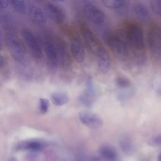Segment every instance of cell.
<instances>
[{
  "label": "cell",
  "instance_id": "10",
  "mask_svg": "<svg viewBox=\"0 0 161 161\" xmlns=\"http://www.w3.org/2000/svg\"><path fill=\"white\" fill-rule=\"evenodd\" d=\"M78 116L79 121L89 128L97 129L101 127L103 125V120L101 116L92 111H80Z\"/></svg>",
  "mask_w": 161,
  "mask_h": 161
},
{
  "label": "cell",
  "instance_id": "25",
  "mask_svg": "<svg viewBox=\"0 0 161 161\" xmlns=\"http://www.w3.org/2000/svg\"><path fill=\"white\" fill-rule=\"evenodd\" d=\"M49 108V101L47 98L42 97L39 99L38 103V109L42 114H46Z\"/></svg>",
  "mask_w": 161,
  "mask_h": 161
},
{
  "label": "cell",
  "instance_id": "28",
  "mask_svg": "<svg viewBox=\"0 0 161 161\" xmlns=\"http://www.w3.org/2000/svg\"><path fill=\"white\" fill-rule=\"evenodd\" d=\"M10 4V1L8 0H1L0 1V9H5Z\"/></svg>",
  "mask_w": 161,
  "mask_h": 161
},
{
  "label": "cell",
  "instance_id": "9",
  "mask_svg": "<svg viewBox=\"0 0 161 161\" xmlns=\"http://www.w3.org/2000/svg\"><path fill=\"white\" fill-rule=\"evenodd\" d=\"M79 30L81 36L87 47L94 54L102 45L92 30L84 23H80Z\"/></svg>",
  "mask_w": 161,
  "mask_h": 161
},
{
  "label": "cell",
  "instance_id": "6",
  "mask_svg": "<svg viewBox=\"0 0 161 161\" xmlns=\"http://www.w3.org/2000/svg\"><path fill=\"white\" fill-rule=\"evenodd\" d=\"M82 11L86 18L96 25L103 24L106 19L105 14L97 6L89 1H86L82 6Z\"/></svg>",
  "mask_w": 161,
  "mask_h": 161
},
{
  "label": "cell",
  "instance_id": "23",
  "mask_svg": "<svg viewBox=\"0 0 161 161\" xmlns=\"http://www.w3.org/2000/svg\"><path fill=\"white\" fill-rule=\"evenodd\" d=\"M0 22L6 30H13L14 22L11 17L7 13H1Z\"/></svg>",
  "mask_w": 161,
  "mask_h": 161
},
{
  "label": "cell",
  "instance_id": "4",
  "mask_svg": "<svg viewBox=\"0 0 161 161\" xmlns=\"http://www.w3.org/2000/svg\"><path fill=\"white\" fill-rule=\"evenodd\" d=\"M147 43L152 57L161 63V28L157 25H152L147 31Z\"/></svg>",
  "mask_w": 161,
  "mask_h": 161
},
{
  "label": "cell",
  "instance_id": "15",
  "mask_svg": "<svg viewBox=\"0 0 161 161\" xmlns=\"http://www.w3.org/2000/svg\"><path fill=\"white\" fill-rule=\"evenodd\" d=\"M70 50L74 59L78 63H82L84 62L86 57L85 50L84 46L77 36H72L70 38Z\"/></svg>",
  "mask_w": 161,
  "mask_h": 161
},
{
  "label": "cell",
  "instance_id": "7",
  "mask_svg": "<svg viewBox=\"0 0 161 161\" xmlns=\"http://www.w3.org/2000/svg\"><path fill=\"white\" fill-rule=\"evenodd\" d=\"M127 33L131 47L138 51L144 48V37L142 28L135 23L130 24L127 28Z\"/></svg>",
  "mask_w": 161,
  "mask_h": 161
},
{
  "label": "cell",
  "instance_id": "12",
  "mask_svg": "<svg viewBox=\"0 0 161 161\" xmlns=\"http://www.w3.org/2000/svg\"><path fill=\"white\" fill-rule=\"evenodd\" d=\"M57 46L59 57V64L65 69H67L71 65L70 55L66 43L60 37L56 38Z\"/></svg>",
  "mask_w": 161,
  "mask_h": 161
},
{
  "label": "cell",
  "instance_id": "1",
  "mask_svg": "<svg viewBox=\"0 0 161 161\" xmlns=\"http://www.w3.org/2000/svg\"><path fill=\"white\" fill-rule=\"evenodd\" d=\"M103 38L108 47L117 57L123 59L128 57L131 45L127 30L106 31L103 34Z\"/></svg>",
  "mask_w": 161,
  "mask_h": 161
},
{
  "label": "cell",
  "instance_id": "2",
  "mask_svg": "<svg viewBox=\"0 0 161 161\" xmlns=\"http://www.w3.org/2000/svg\"><path fill=\"white\" fill-rule=\"evenodd\" d=\"M6 47L11 57L16 62L24 64L26 60V52L23 43L13 30H6L4 36Z\"/></svg>",
  "mask_w": 161,
  "mask_h": 161
},
{
  "label": "cell",
  "instance_id": "32",
  "mask_svg": "<svg viewBox=\"0 0 161 161\" xmlns=\"http://www.w3.org/2000/svg\"><path fill=\"white\" fill-rule=\"evenodd\" d=\"M158 161H161V153L158 156Z\"/></svg>",
  "mask_w": 161,
  "mask_h": 161
},
{
  "label": "cell",
  "instance_id": "5",
  "mask_svg": "<svg viewBox=\"0 0 161 161\" xmlns=\"http://www.w3.org/2000/svg\"><path fill=\"white\" fill-rule=\"evenodd\" d=\"M21 36L32 57L36 60H41L43 57V47L40 38L28 28L21 30Z\"/></svg>",
  "mask_w": 161,
  "mask_h": 161
},
{
  "label": "cell",
  "instance_id": "11",
  "mask_svg": "<svg viewBox=\"0 0 161 161\" xmlns=\"http://www.w3.org/2000/svg\"><path fill=\"white\" fill-rule=\"evenodd\" d=\"M96 91L94 82L91 77H89L86 80V89L79 96V101L87 107H91L95 101Z\"/></svg>",
  "mask_w": 161,
  "mask_h": 161
},
{
  "label": "cell",
  "instance_id": "30",
  "mask_svg": "<svg viewBox=\"0 0 161 161\" xmlns=\"http://www.w3.org/2000/svg\"><path fill=\"white\" fill-rule=\"evenodd\" d=\"M6 161H18V160H17V159H16V158H14V157H10V158H9L8 159H7Z\"/></svg>",
  "mask_w": 161,
  "mask_h": 161
},
{
  "label": "cell",
  "instance_id": "17",
  "mask_svg": "<svg viewBox=\"0 0 161 161\" xmlns=\"http://www.w3.org/2000/svg\"><path fill=\"white\" fill-rule=\"evenodd\" d=\"M103 5L110 9H116L123 13H126L128 9L127 1L123 0H103Z\"/></svg>",
  "mask_w": 161,
  "mask_h": 161
},
{
  "label": "cell",
  "instance_id": "3",
  "mask_svg": "<svg viewBox=\"0 0 161 161\" xmlns=\"http://www.w3.org/2000/svg\"><path fill=\"white\" fill-rule=\"evenodd\" d=\"M40 39L48 65L52 69H57L60 64L56 38L52 34L45 32Z\"/></svg>",
  "mask_w": 161,
  "mask_h": 161
},
{
  "label": "cell",
  "instance_id": "27",
  "mask_svg": "<svg viewBox=\"0 0 161 161\" xmlns=\"http://www.w3.org/2000/svg\"><path fill=\"white\" fill-rule=\"evenodd\" d=\"M149 144L153 147H161V134L153 136L148 142Z\"/></svg>",
  "mask_w": 161,
  "mask_h": 161
},
{
  "label": "cell",
  "instance_id": "19",
  "mask_svg": "<svg viewBox=\"0 0 161 161\" xmlns=\"http://www.w3.org/2000/svg\"><path fill=\"white\" fill-rule=\"evenodd\" d=\"M52 103L57 106H61L66 104L69 101V95L61 91H56L52 93L50 96Z\"/></svg>",
  "mask_w": 161,
  "mask_h": 161
},
{
  "label": "cell",
  "instance_id": "22",
  "mask_svg": "<svg viewBox=\"0 0 161 161\" xmlns=\"http://www.w3.org/2000/svg\"><path fill=\"white\" fill-rule=\"evenodd\" d=\"M10 5L12 8L19 14H24L28 12V7L26 3L23 0H11Z\"/></svg>",
  "mask_w": 161,
  "mask_h": 161
},
{
  "label": "cell",
  "instance_id": "21",
  "mask_svg": "<svg viewBox=\"0 0 161 161\" xmlns=\"http://www.w3.org/2000/svg\"><path fill=\"white\" fill-rule=\"evenodd\" d=\"M43 143L38 140H29L21 143L19 145V148L32 151H40L43 149Z\"/></svg>",
  "mask_w": 161,
  "mask_h": 161
},
{
  "label": "cell",
  "instance_id": "31",
  "mask_svg": "<svg viewBox=\"0 0 161 161\" xmlns=\"http://www.w3.org/2000/svg\"><path fill=\"white\" fill-rule=\"evenodd\" d=\"M157 94H158L160 97H161V87H159V88L157 90Z\"/></svg>",
  "mask_w": 161,
  "mask_h": 161
},
{
  "label": "cell",
  "instance_id": "14",
  "mask_svg": "<svg viewBox=\"0 0 161 161\" xmlns=\"http://www.w3.org/2000/svg\"><path fill=\"white\" fill-rule=\"evenodd\" d=\"M28 14L31 21L37 26H43L47 23V16L41 8L36 5L28 7Z\"/></svg>",
  "mask_w": 161,
  "mask_h": 161
},
{
  "label": "cell",
  "instance_id": "18",
  "mask_svg": "<svg viewBox=\"0 0 161 161\" xmlns=\"http://www.w3.org/2000/svg\"><path fill=\"white\" fill-rule=\"evenodd\" d=\"M99 153L106 161H119L116 150L109 145H103L99 148Z\"/></svg>",
  "mask_w": 161,
  "mask_h": 161
},
{
  "label": "cell",
  "instance_id": "24",
  "mask_svg": "<svg viewBox=\"0 0 161 161\" xmlns=\"http://www.w3.org/2000/svg\"><path fill=\"white\" fill-rule=\"evenodd\" d=\"M116 84L121 89H127L130 88L131 82L130 79L125 76L120 75L116 78Z\"/></svg>",
  "mask_w": 161,
  "mask_h": 161
},
{
  "label": "cell",
  "instance_id": "13",
  "mask_svg": "<svg viewBox=\"0 0 161 161\" xmlns=\"http://www.w3.org/2000/svg\"><path fill=\"white\" fill-rule=\"evenodd\" d=\"M94 55L96 57L97 67L99 70L103 74H107L110 70L111 66V62L108 52L104 47L101 45Z\"/></svg>",
  "mask_w": 161,
  "mask_h": 161
},
{
  "label": "cell",
  "instance_id": "8",
  "mask_svg": "<svg viewBox=\"0 0 161 161\" xmlns=\"http://www.w3.org/2000/svg\"><path fill=\"white\" fill-rule=\"evenodd\" d=\"M43 10L47 18L55 23L60 24L65 19V14L63 9L52 2L45 3Z\"/></svg>",
  "mask_w": 161,
  "mask_h": 161
},
{
  "label": "cell",
  "instance_id": "29",
  "mask_svg": "<svg viewBox=\"0 0 161 161\" xmlns=\"http://www.w3.org/2000/svg\"><path fill=\"white\" fill-rule=\"evenodd\" d=\"M6 63V60L5 58L3 56V55H1V57H0V67H1V69H2L3 67L5 66Z\"/></svg>",
  "mask_w": 161,
  "mask_h": 161
},
{
  "label": "cell",
  "instance_id": "26",
  "mask_svg": "<svg viewBox=\"0 0 161 161\" xmlns=\"http://www.w3.org/2000/svg\"><path fill=\"white\" fill-rule=\"evenodd\" d=\"M150 8L152 11L161 17V0H152L150 2Z\"/></svg>",
  "mask_w": 161,
  "mask_h": 161
},
{
  "label": "cell",
  "instance_id": "16",
  "mask_svg": "<svg viewBox=\"0 0 161 161\" xmlns=\"http://www.w3.org/2000/svg\"><path fill=\"white\" fill-rule=\"evenodd\" d=\"M133 12L136 18L143 23H147L150 20V13L147 5L143 3L136 1L133 6Z\"/></svg>",
  "mask_w": 161,
  "mask_h": 161
},
{
  "label": "cell",
  "instance_id": "20",
  "mask_svg": "<svg viewBox=\"0 0 161 161\" xmlns=\"http://www.w3.org/2000/svg\"><path fill=\"white\" fill-rule=\"evenodd\" d=\"M119 145L122 151L127 155H132L135 150L133 142L130 138L124 136L120 138L119 141Z\"/></svg>",
  "mask_w": 161,
  "mask_h": 161
}]
</instances>
